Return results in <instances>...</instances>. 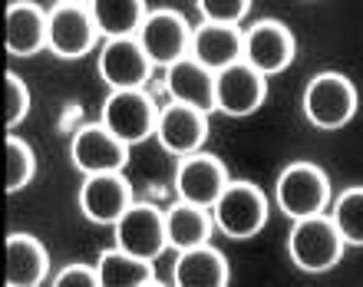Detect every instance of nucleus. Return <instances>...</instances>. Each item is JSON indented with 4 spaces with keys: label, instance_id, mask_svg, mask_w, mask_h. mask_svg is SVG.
Returning <instances> with one entry per match:
<instances>
[{
    "label": "nucleus",
    "instance_id": "1",
    "mask_svg": "<svg viewBox=\"0 0 363 287\" xmlns=\"http://www.w3.org/2000/svg\"><path fill=\"white\" fill-rule=\"evenodd\" d=\"M347 241L337 231L330 211L311 215V218H297L287 235V254L294 261L297 271L304 274H324V271L337 268L344 258Z\"/></svg>",
    "mask_w": 363,
    "mask_h": 287
},
{
    "label": "nucleus",
    "instance_id": "2",
    "mask_svg": "<svg viewBox=\"0 0 363 287\" xmlns=\"http://www.w3.org/2000/svg\"><path fill=\"white\" fill-rule=\"evenodd\" d=\"M277 208L284 211L291 221L311 218L320 211H330L334 191H330V179L320 165L314 162H291L284 172L277 175L274 185Z\"/></svg>",
    "mask_w": 363,
    "mask_h": 287
},
{
    "label": "nucleus",
    "instance_id": "3",
    "mask_svg": "<svg viewBox=\"0 0 363 287\" xmlns=\"http://www.w3.org/2000/svg\"><path fill=\"white\" fill-rule=\"evenodd\" d=\"M215 228L231 241H248L268 225V195L255 182H228L211 205Z\"/></svg>",
    "mask_w": 363,
    "mask_h": 287
},
{
    "label": "nucleus",
    "instance_id": "4",
    "mask_svg": "<svg viewBox=\"0 0 363 287\" xmlns=\"http://www.w3.org/2000/svg\"><path fill=\"white\" fill-rule=\"evenodd\" d=\"M304 116L311 119V125L324 129V133H334V129H344L357 113V86L344 73H317L311 83L304 86Z\"/></svg>",
    "mask_w": 363,
    "mask_h": 287
},
{
    "label": "nucleus",
    "instance_id": "5",
    "mask_svg": "<svg viewBox=\"0 0 363 287\" xmlns=\"http://www.w3.org/2000/svg\"><path fill=\"white\" fill-rule=\"evenodd\" d=\"M99 123L113 135H119L125 145H139L155 135L159 106L145 89H109L99 109Z\"/></svg>",
    "mask_w": 363,
    "mask_h": 287
},
{
    "label": "nucleus",
    "instance_id": "6",
    "mask_svg": "<svg viewBox=\"0 0 363 287\" xmlns=\"http://www.w3.org/2000/svg\"><path fill=\"white\" fill-rule=\"evenodd\" d=\"M103 37L96 27V17L89 4H53L50 7V30L47 50L60 60H83L93 53L96 40Z\"/></svg>",
    "mask_w": 363,
    "mask_h": 287
},
{
    "label": "nucleus",
    "instance_id": "7",
    "mask_svg": "<svg viewBox=\"0 0 363 287\" xmlns=\"http://www.w3.org/2000/svg\"><path fill=\"white\" fill-rule=\"evenodd\" d=\"M268 99V77L255 69L248 60H238L231 67L215 73V106L218 113L231 119H245V116L258 113Z\"/></svg>",
    "mask_w": 363,
    "mask_h": 287
},
{
    "label": "nucleus",
    "instance_id": "8",
    "mask_svg": "<svg viewBox=\"0 0 363 287\" xmlns=\"http://www.w3.org/2000/svg\"><path fill=\"white\" fill-rule=\"evenodd\" d=\"M116 244L143 261L162 258L169 248V228H165V211H159L149 201H133L129 211L113 225Z\"/></svg>",
    "mask_w": 363,
    "mask_h": 287
},
{
    "label": "nucleus",
    "instance_id": "9",
    "mask_svg": "<svg viewBox=\"0 0 363 287\" xmlns=\"http://www.w3.org/2000/svg\"><path fill=\"white\" fill-rule=\"evenodd\" d=\"M129 149L119 135H113L103 123H86L73 133L69 142V159L73 169L83 175H99V172H123L129 162Z\"/></svg>",
    "mask_w": 363,
    "mask_h": 287
},
{
    "label": "nucleus",
    "instance_id": "10",
    "mask_svg": "<svg viewBox=\"0 0 363 287\" xmlns=\"http://www.w3.org/2000/svg\"><path fill=\"white\" fill-rule=\"evenodd\" d=\"M135 37H139L143 50L149 53V60L162 69L191 53V27L179 10H169V7L149 10V17L143 20V27H139Z\"/></svg>",
    "mask_w": 363,
    "mask_h": 287
},
{
    "label": "nucleus",
    "instance_id": "11",
    "mask_svg": "<svg viewBox=\"0 0 363 287\" xmlns=\"http://www.w3.org/2000/svg\"><path fill=\"white\" fill-rule=\"evenodd\" d=\"M152 67L139 37H109L99 47V77L109 89H145Z\"/></svg>",
    "mask_w": 363,
    "mask_h": 287
},
{
    "label": "nucleus",
    "instance_id": "12",
    "mask_svg": "<svg viewBox=\"0 0 363 287\" xmlns=\"http://www.w3.org/2000/svg\"><path fill=\"white\" fill-rule=\"evenodd\" d=\"M133 185L125 172H99L83 175L79 185V211L93 225H116L133 205Z\"/></svg>",
    "mask_w": 363,
    "mask_h": 287
},
{
    "label": "nucleus",
    "instance_id": "13",
    "mask_svg": "<svg viewBox=\"0 0 363 287\" xmlns=\"http://www.w3.org/2000/svg\"><path fill=\"white\" fill-rule=\"evenodd\" d=\"M297 40L294 33L281 23V20H258L245 30V60L255 69H261L264 77H277L294 63Z\"/></svg>",
    "mask_w": 363,
    "mask_h": 287
},
{
    "label": "nucleus",
    "instance_id": "14",
    "mask_svg": "<svg viewBox=\"0 0 363 287\" xmlns=\"http://www.w3.org/2000/svg\"><path fill=\"white\" fill-rule=\"evenodd\" d=\"M228 182V169L221 165V159H215L208 152L185 155L179 169H175V195L182 201L201 205V208H211Z\"/></svg>",
    "mask_w": 363,
    "mask_h": 287
},
{
    "label": "nucleus",
    "instance_id": "15",
    "mask_svg": "<svg viewBox=\"0 0 363 287\" xmlns=\"http://www.w3.org/2000/svg\"><path fill=\"white\" fill-rule=\"evenodd\" d=\"M155 139H159L165 152L179 155V159L201 152V145L208 139V113L182 103L162 106L159 109V123H155Z\"/></svg>",
    "mask_w": 363,
    "mask_h": 287
},
{
    "label": "nucleus",
    "instance_id": "16",
    "mask_svg": "<svg viewBox=\"0 0 363 287\" xmlns=\"http://www.w3.org/2000/svg\"><path fill=\"white\" fill-rule=\"evenodd\" d=\"M165 93L172 103L191 106L201 113H215V69H208L205 63L191 57H182L179 63L165 67Z\"/></svg>",
    "mask_w": 363,
    "mask_h": 287
},
{
    "label": "nucleus",
    "instance_id": "17",
    "mask_svg": "<svg viewBox=\"0 0 363 287\" xmlns=\"http://www.w3.org/2000/svg\"><path fill=\"white\" fill-rule=\"evenodd\" d=\"M4 27H7L10 57H37L40 50H47L50 10H43L33 0H13L7 7Z\"/></svg>",
    "mask_w": 363,
    "mask_h": 287
},
{
    "label": "nucleus",
    "instance_id": "18",
    "mask_svg": "<svg viewBox=\"0 0 363 287\" xmlns=\"http://www.w3.org/2000/svg\"><path fill=\"white\" fill-rule=\"evenodd\" d=\"M191 57L218 73V69L245 60V33L238 30V23L201 20V27L191 30Z\"/></svg>",
    "mask_w": 363,
    "mask_h": 287
},
{
    "label": "nucleus",
    "instance_id": "19",
    "mask_svg": "<svg viewBox=\"0 0 363 287\" xmlns=\"http://www.w3.org/2000/svg\"><path fill=\"white\" fill-rule=\"evenodd\" d=\"M7 284L10 287H40L47 281L50 271V254L40 244V238L27 235V231H13L7 235Z\"/></svg>",
    "mask_w": 363,
    "mask_h": 287
},
{
    "label": "nucleus",
    "instance_id": "20",
    "mask_svg": "<svg viewBox=\"0 0 363 287\" xmlns=\"http://www.w3.org/2000/svg\"><path fill=\"white\" fill-rule=\"evenodd\" d=\"M172 278L182 287H225L231 281V271L225 254L208 241V244H195V248L179 251Z\"/></svg>",
    "mask_w": 363,
    "mask_h": 287
},
{
    "label": "nucleus",
    "instance_id": "21",
    "mask_svg": "<svg viewBox=\"0 0 363 287\" xmlns=\"http://www.w3.org/2000/svg\"><path fill=\"white\" fill-rule=\"evenodd\" d=\"M165 228H169V248L185 251L195 244H208L211 231H215V218H211V208L179 198L165 211Z\"/></svg>",
    "mask_w": 363,
    "mask_h": 287
},
{
    "label": "nucleus",
    "instance_id": "22",
    "mask_svg": "<svg viewBox=\"0 0 363 287\" xmlns=\"http://www.w3.org/2000/svg\"><path fill=\"white\" fill-rule=\"evenodd\" d=\"M96 271H99V281L106 287H149L155 281L152 261L135 258V254L123 251L119 244L99 254Z\"/></svg>",
    "mask_w": 363,
    "mask_h": 287
},
{
    "label": "nucleus",
    "instance_id": "23",
    "mask_svg": "<svg viewBox=\"0 0 363 287\" xmlns=\"http://www.w3.org/2000/svg\"><path fill=\"white\" fill-rule=\"evenodd\" d=\"M96 17V27L106 40L109 37H135L143 20L149 17L145 0H93L89 4Z\"/></svg>",
    "mask_w": 363,
    "mask_h": 287
},
{
    "label": "nucleus",
    "instance_id": "24",
    "mask_svg": "<svg viewBox=\"0 0 363 287\" xmlns=\"http://www.w3.org/2000/svg\"><path fill=\"white\" fill-rule=\"evenodd\" d=\"M330 218H334L337 231L344 235L347 244L363 248V185L344 188L330 201Z\"/></svg>",
    "mask_w": 363,
    "mask_h": 287
},
{
    "label": "nucleus",
    "instance_id": "25",
    "mask_svg": "<svg viewBox=\"0 0 363 287\" xmlns=\"http://www.w3.org/2000/svg\"><path fill=\"white\" fill-rule=\"evenodd\" d=\"M37 172V155L20 135H7V191L27 188L30 179Z\"/></svg>",
    "mask_w": 363,
    "mask_h": 287
},
{
    "label": "nucleus",
    "instance_id": "26",
    "mask_svg": "<svg viewBox=\"0 0 363 287\" xmlns=\"http://www.w3.org/2000/svg\"><path fill=\"white\" fill-rule=\"evenodd\" d=\"M30 113V89L17 73H4V116H7V129L20 125Z\"/></svg>",
    "mask_w": 363,
    "mask_h": 287
},
{
    "label": "nucleus",
    "instance_id": "27",
    "mask_svg": "<svg viewBox=\"0 0 363 287\" xmlns=\"http://www.w3.org/2000/svg\"><path fill=\"white\" fill-rule=\"evenodd\" d=\"M201 20H211V23H241L248 17L251 0H195Z\"/></svg>",
    "mask_w": 363,
    "mask_h": 287
},
{
    "label": "nucleus",
    "instance_id": "28",
    "mask_svg": "<svg viewBox=\"0 0 363 287\" xmlns=\"http://www.w3.org/2000/svg\"><path fill=\"white\" fill-rule=\"evenodd\" d=\"M99 284H103V281H99L96 264H67V268L53 278V287H99Z\"/></svg>",
    "mask_w": 363,
    "mask_h": 287
},
{
    "label": "nucleus",
    "instance_id": "29",
    "mask_svg": "<svg viewBox=\"0 0 363 287\" xmlns=\"http://www.w3.org/2000/svg\"><path fill=\"white\" fill-rule=\"evenodd\" d=\"M60 4H93V0H60Z\"/></svg>",
    "mask_w": 363,
    "mask_h": 287
}]
</instances>
